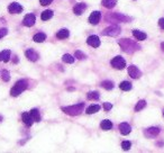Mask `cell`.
Returning <instances> with one entry per match:
<instances>
[{
	"instance_id": "obj_34",
	"label": "cell",
	"mask_w": 164,
	"mask_h": 153,
	"mask_svg": "<svg viewBox=\"0 0 164 153\" xmlns=\"http://www.w3.org/2000/svg\"><path fill=\"white\" fill-rule=\"evenodd\" d=\"M7 33H8V31H7L6 28H1V29H0V38L5 37V36L7 35Z\"/></svg>"
},
{
	"instance_id": "obj_7",
	"label": "cell",
	"mask_w": 164,
	"mask_h": 153,
	"mask_svg": "<svg viewBox=\"0 0 164 153\" xmlns=\"http://www.w3.org/2000/svg\"><path fill=\"white\" fill-rule=\"evenodd\" d=\"M101 19V13L100 11H92L91 13V15L89 17V21H90V24H92V25H97L99 24V21Z\"/></svg>"
},
{
	"instance_id": "obj_12",
	"label": "cell",
	"mask_w": 164,
	"mask_h": 153,
	"mask_svg": "<svg viewBox=\"0 0 164 153\" xmlns=\"http://www.w3.org/2000/svg\"><path fill=\"white\" fill-rule=\"evenodd\" d=\"M8 10H9L10 14H20L23 11V7L19 4H17V2H12L8 7Z\"/></svg>"
},
{
	"instance_id": "obj_21",
	"label": "cell",
	"mask_w": 164,
	"mask_h": 153,
	"mask_svg": "<svg viewBox=\"0 0 164 153\" xmlns=\"http://www.w3.org/2000/svg\"><path fill=\"white\" fill-rule=\"evenodd\" d=\"M45 40H46V35L44 33H37L33 37V41L36 42V43H42V42H44Z\"/></svg>"
},
{
	"instance_id": "obj_39",
	"label": "cell",
	"mask_w": 164,
	"mask_h": 153,
	"mask_svg": "<svg viewBox=\"0 0 164 153\" xmlns=\"http://www.w3.org/2000/svg\"><path fill=\"white\" fill-rule=\"evenodd\" d=\"M0 122H1V116H0Z\"/></svg>"
},
{
	"instance_id": "obj_23",
	"label": "cell",
	"mask_w": 164,
	"mask_h": 153,
	"mask_svg": "<svg viewBox=\"0 0 164 153\" xmlns=\"http://www.w3.org/2000/svg\"><path fill=\"white\" fill-rule=\"evenodd\" d=\"M31 115L33 119H34V122H41V115H40V112H38V109H31Z\"/></svg>"
},
{
	"instance_id": "obj_40",
	"label": "cell",
	"mask_w": 164,
	"mask_h": 153,
	"mask_svg": "<svg viewBox=\"0 0 164 153\" xmlns=\"http://www.w3.org/2000/svg\"><path fill=\"white\" fill-rule=\"evenodd\" d=\"M163 116H164V110H163Z\"/></svg>"
},
{
	"instance_id": "obj_30",
	"label": "cell",
	"mask_w": 164,
	"mask_h": 153,
	"mask_svg": "<svg viewBox=\"0 0 164 153\" xmlns=\"http://www.w3.org/2000/svg\"><path fill=\"white\" fill-rule=\"evenodd\" d=\"M145 106H146V102H145V100H139V102H137V105L135 106V112L142 110L143 108H145Z\"/></svg>"
},
{
	"instance_id": "obj_36",
	"label": "cell",
	"mask_w": 164,
	"mask_h": 153,
	"mask_svg": "<svg viewBox=\"0 0 164 153\" xmlns=\"http://www.w3.org/2000/svg\"><path fill=\"white\" fill-rule=\"evenodd\" d=\"M40 2H41V5H43V6H47L51 4L52 0H40Z\"/></svg>"
},
{
	"instance_id": "obj_31",
	"label": "cell",
	"mask_w": 164,
	"mask_h": 153,
	"mask_svg": "<svg viewBox=\"0 0 164 153\" xmlns=\"http://www.w3.org/2000/svg\"><path fill=\"white\" fill-rule=\"evenodd\" d=\"M1 76H2V80L4 81H9L10 80V76H9V72L7 70H4L1 72Z\"/></svg>"
},
{
	"instance_id": "obj_4",
	"label": "cell",
	"mask_w": 164,
	"mask_h": 153,
	"mask_svg": "<svg viewBox=\"0 0 164 153\" xmlns=\"http://www.w3.org/2000/svg\"><path fill=\"white\" fill-rule=\"evenodd\" d=\"M111 65L115 68V69H118V70H123L124 68L126 66V61L124 60V57H122L120 55L113 57L111 60Z\"/></svg>"
},
{
	"instance_id": "obj_33",
	"label": "cell",
	"mask_w": 164,
	"mask_h": 153,
	"mask_svg": "<svg viewBox=\"0 0 164 153\" xmlns=\"http://www.w3.org/2000/svg\"><path fill=\"white\" fill-rule=\"evenodd\" d=\"M74 55H75V57H77V59H79V60H84V59L87 57V56H86V54H84V53H82L81 51H77Z\"/></svg>"
},
{
	"instance_id": "obj_35",
	"label": "cell",
	"mask_w": 164,
	"mask_h": 153,
	"mask_svg": "<svg viewBox=\"0 0 164 153\" xmlns=\"http://www.w3.org/2000/svg\"><path fill=\"white\" fill-rule=\"evenodd\" d=\"M103 108H105L106 110H110V109L113 108V105H111L110 102H105V104H103Z\"/></svg>"
},
{
	"instance_id": "obj_15",
	"label": "cell",
	"mask_w": 164,
	"mask_h": 153,
	"mask_svg": "<svg viewBox=\"0 0 164 153\" xmlns=\"http://www.w3.org/2000/svg\"><path fill=\"white\" fill-rule=\"evenodd\" d=\"M119 131H120V133L123 135H127V134H129V133L132 132V127H130V125L127 124V123H122L119 125Z\"/></svg>"
},
{
	"instance_id": "obj_13",
	"label": "cell",
	"mask_w": 164,
	"mask_h": 153,
	"mask_svg": "<svg viewBox=\"0 0 164 153\" xmlns=\"http://www.w3.org/2000/svg\"><path fill=\"white\" fill-rule=\"evenodd\" d=\"M87 9V5L84 4V2H81V4H78V5L74 6V8H73V13L75 14V15H82L84 10Z\"/></svg>"
},
{
	"instance_id": "obj_8",
	"label": "cell",
	"mask_w": 164,
	"mask_h": 153,
	"mask_svg": "<svg viewBox=\"0 0 164 153\" xmlns=\"http://www.w3.org/2000/svg\"><path fill=\"white\" fill-rule=\"evenodd\" d=\"M145 136H147L149 138H156L157 135L160 134V128L159 127H149V128H146L145 129Z\"/></svg>"
},
{
	"instance_id": "obj_37",
	"label": "cell",
	"mask_w": 164,
	"mask_h": 153,
	"mask_svg": "<svg viewBox=\"0 0 164 153\" xmlns=\"http://www.w3.org/2000/svg\"><path fill=\"white\" fill-rule=\"evenodd\" d=\"M159 26L162 28V29H164V18H161L159 21Z\"/></svg>"
},
{
	"instance_id": "obj_19",
	"label": "cell",
	"mask_w": 164,
	"mask_h": 153,
	"mask_svg": "<svg viewBox=\"0 0 164 153\" xmlns=\"http://www.w3.org/2000/svg\"><path fill=\"white\" fill-rule=\"evenodd\" d=\"M70 36V32L67 31V29H61V31L57 32L56 34V37L59 38V40H65V38H67Z\"/></svg>"
},
{
	"instance_id": "obj_25",
	"label": "cell",
	"mask_w": 164,
	"mask_h": 153,
	"mask_svg": "<svg viewBox=\"0 0 164 153\" xmlns=\"http://www.w3.org/2000/svg\"><path fill=\"white\" fill-rule=\"evenodd\" d=\"M119 88L124 90V91H129L132 89V83L129 81H123L120 85H119Z\"/></svg>"
},
{
	"instance_id": "obj_27",
	"label": "cell",
	"mask_w": 164,
	"mask_h": 153,
	"mask_svg": "<svg viewBox=\"0 0 164 153\" xmlns=\"http://www.w3.org/2000/svg\"><path fill=\"white\" fill-rule=\"evenodd\" d=\"M101 87L107 89V90H111L113 88V83L110 80H105V81L101 82Z\"/></svg>"
},
{
	"instance_id": "obj_20",
	"label": "cell",
	"mask_w": 164,
	"mask_h": 153,
	"mask_svg": "<svg viewBox=\"0 0 164 153\" xmlns=\"http://www.w3.org/2000/svg\"><path fill=\"white\" fill-rule=\"evenodd\" d=\"M116 4H117V0H102V2H101V5L108 8V9L113 8L116 6Z\"/></svg>"
},
{
	"instance_id": "obj_17",
	"label": "cell",
	"mask_w": 164,
	"mask_h": 153,
	"mask_svg": "<svg viewBox=\"0 0 164 153\" xmlns=\"http://www.w3.org/2000/svg\"><path fill=\"white\" fill-rule=\"evenodd\" d=\"M133 35L135 36V37H136V40H138V41H144V40H146V37H147V35H146L145 33L138 31V29H134Z\"/></svg>"
},
{
	"instance_id": "obj_6",
	"label": "cell",
	"mask_w": 164,
	"mask_h": 153,
	"mask_svg": "<svg viewBox=\"0 0 164 153\" xmlns=\"http://www.w3.org/2000/svg\"><path fill=\"white\" fill-rule=\"evenodd\" d=\"M107 19L108 21H123V23H128V21H132L130 17L124 16V15H122V14H113V15L108 16Z\"/></svg>"
},
{
	"instance_id": "obj_14",
	"label": "cell",
	"mask_w": 164,
	"mask_h": 153,
	"mask_svg": "<svg viewBox=\"0 0 164 153\" xmlns=\"http://www.w3.org/2000/svg\"><path fill=\"white\" fill-rule=\"evenodd\" d=\"M21 118H23V122L25 123L27 126H31L33 123H34V119H33V117H31V113H23Z\"/></svg>"
},
{
	"instance_id": "obj_5",
	"label": "cell",
	"mask_w": 164,
	"mask_h": 153,
	"mask_svg": "<svg viewBox=\"0 0 164 153\" xmlns=\"http://www.w3.org/2000/svg\"><path fill=\"white\" fill-rule=\"evenodd\" d=\"M120 34V27L119 26H116V25H113L110 26V27H107L105 31L102 32V35L105 36H117Z\"/></svg>"
},
{
	"instance_id": "obj_26",
	"label": "cell",
	"mask_w": 164,
	"mask_h": 153,
	"mask_svg": "<svg viewBox=\"0 0 164 153\" xmlns=\"http://www.w3.org/2000/svg\"><path fill=\"white\" fill-rule=\"evenodd\" d=\"M100 110V106L99 105H92V106H89L87 108V114H94V113H97Z\"/></svg>"
},
{
	"instance_id": "obj_32",
	"label": "cell",
	"mask_w": 164,
	"mask_h": 153,
	"mask_svg": "<svg viewBox=\"0 0 164 153\" xmlns=\"http://www.w3.org/2000/svg\"><path fill=\"white\" fill-rule=\"evenodd\" d=\"M130 146H132V143L129 142V141H124V142L122 143V148H123V150H125V151H128L129 149H130Z\"/></svg>"
},
{
	"instance_id": "obj_3",
	"label": "cell",
	"mask_w": 164,
	"mask_h": 153,
	"mask_svg": "<svg viewBox=\"0 0 164 153\" xmlns=\"http://www.w3.org/2000/svg\"><path fill=\"white\" fill-rule=\"evenodd\" d=\"M84 107V104H77V105H73V106H67V107H62V112H64L67 115H71V116H77L80 115L81 112L83 110Z\"/></svg>"
},
{
	"instance_id": "obj_9",
	"label": "cell",
	"mask_w": 164,
	"mask_h": 153,
	"mask_svg": "<svg viewBox=\"0 0 164 153\" xmlns=\"http://www.w3.org/2000/svg\"><path fill=\"white\" fill-rule=\"evenodd\" d=\"M36 21V16L34 14H28V15H26L24 17V21H23V24L27 27H31V26L35 24Z\"/></svg>"
},
{
	"instance_id": "obj_2",
	"label": "cell",
	"mask_w": 164,
	"mask_h": 153,
	"mask_svg": "<svg viewBox=\"0 0 164 153\" xmlns=\"http://www.w3.org/2000/svg\"><path fill=\"white\" fill-rule=\"evenodd\" d=\"M27 87H28V82H27V80L21 79V80L16 82L15 86L11 88L10 95L12 96V97H17V96H19L24 90H26Z\"/></svg>"
},
{
	"instance_id": "obj_16",
	"label": "cell",
	"mask_w": 164,
	"mask_h": 153,
	"mask_svg": "<svg viewBox=\"0 0 164 153\" xmlns=\"http://www.w3.org/2000/svg\"><path fill=\"white\" fill-rule=\"evenodd\" d=\"M25 55H26V57H28V60H31V61L35 62L38 60V54H37L34 50H31V49L25 51Z\"/></svg>"
},
{
	"instance_id": "obj_24",
	"label": "cell",
	"mask_w": 164,
	"mask_h": 153,
	"mask_svg": "<svg viewBox=\"0 0 164 153\" xmlns=\"http://www.w3.org/2000/svg\"><path fill=\"white\" fill-rule=\"evenodd\" d=\"M52 17H53V11L52 10L43 11V13H42V15H41L42 21H48V19H51Z\"/></svg>"
},
{
	"instance_id": "obj_38",
	"label": "cell",
	"mask_w": 164,
	"mask_h": 153,
	"mask_svg": "<svg viewBox=\"0 0 164 153\" xmlns=\"http://www.w3.org/2000/svg\"><path fill=\"white\" fill-rule=\"evenodd\" d=\"M161 49H162V51L164 52V42L162 43V44H161Z\"/></svg>"
},
{
	"instance_id": "obj_28",
	"label": "cell",
	"mask_w": 164,
	"mask_h": 153,
	"mask_svg": "<svg viewBox=\"0 0 164 153\" xmlns=\"http://www.w3.org/2000/svg\"><path fill=\"white\" fill-rule=\"evenodd\" d=\"M62 60L65 62V63H69V64H72L74 62V57L71 55V54H64L62 56Z\"/></svg>"
},
{
	"instance_id": "obj_29",
	"label": "cell",
	"mask_w": 164,
	"mask_h": 153,
	"mask_svg": "<svg viewBox=\"0 0 164 153\" xmlns=\"http://www.w3.org/2000/svg\"><path fill=\"white\" fill-rule=\"evenodd\" d=\"M87 97H88V99H89V100H98L100 96H99V92L92 91V92H89Z\"/></svg>"
},
{
	"instance_id": "obj_22",
	"label": "cell",
	"mask_w": 164,
	"mask_h": 153,
	"mask_svg": "<svg viewBox=\"0 0 164 153\" xmlns=\"http://www.w3.org/2000/svg\"><path fill=\"white\" fill-rule=\"evenodd\" d=\"M100 127L102 128L103 131H109V129L113 128V123L110 122V121H108V119H105L100 124Z\"/></svg>"
},
{
	"instance_id": "obj_10",
	"label": "cell",
	"mask_w": 164,
	"mask_h": 153,
	"mask_svg": "<svg viewBox=\"0 0 164 153\" xmlns=\"http://www.w3.org/2000/svg\"><path fill=\"white\" fill-rule=\"evenodd\" d=\"M128 74L133 79H138L139 76H142V72L138 70V68L135 65H129L128 66Z\"/></svg>"
},
{
	"instance_id": "obj_1",
	"label": "cell",
	"mask_w": 164,
	"mask_h": 153,
	"mask_svg": "<svg viewBox=\"0 0 164 153\" xmlns=\"http://www.w3.org/2000/svg\"><path fill=\"white\" fill-rule=\"evenodd\" d=\"M119 45L123 49L124 52H126L128 54H132V53L138 51L139 49H141V46L137 43H135V42L129 40V38H123V40H120L119 41Z\"/></svg>"
},
{
	"instance_id": "obj_18",
	"label": "cell",
	"mask_w": 164,
	"mask_h": 153,
	"mask_svg": "<svg viewBox=\"0 0 164 153\" xmlns=\"http://www.w3.org/2000/svg\"><path fill=\"white\" fill-rule=\"evenodd\" d=\"M10 60V51L9 50H5V51L0 52V61L8 62Z\"/></svg>"
},
{
	"instance_id": "obj_11",
	"label": "cell",
	"mask_w": 164,
	"mask_h": 153,
	"mask_svg": "<svg viewBox=\"0 0 164 153\" xmlns=\"http://www.w3.org/2000/svg\"><path fill=\"white\" fill-rule=\"evenodd\" d=\"M87 43L92 47H98V46H100V38L97 35H91L88 37Z\"/></svg>"
}]
</instances>
